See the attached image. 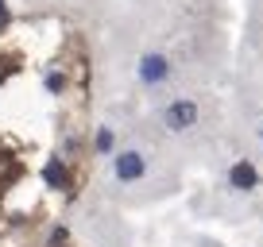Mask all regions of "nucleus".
Masks as SVG:
<instances>
[{
	"instance_id": "1",
	"label": "nucleus",
	"mask_w": 263,
	"mask_h": 247,
	"mask_svg": "<svg viewBox=\"0 0 263 247\" xmlns=\"http://www.w3.org/2000/svg\"><path fill=\"white\" fill-rule=\"evenodd\" d=\"M163 123L171 128V132H186V128H194V123H197V105H194V100H174V105L163 112Z\"/></svg>"
},
{
	"instance_id": "2",
	"label": "nucleus",
	"mask_w": 263,
	"mask_h": 247,
	"mask_svg": "<svg viewBox=\"0 0 263 247\" xmlns=\"http://www.w3.org/2000/svg\"><path fill=\"white\" fill-rule=\"evenodd\" d=\"M229 186L232 190H255V186H259V170H255L248 158H240V162H232V170H229Z\"/></svg>"
},
{
	"instance_id": "3",
	"label": "nucleus",
	"mask_w": 263,
	"mask_h": 247,
	"mask_svg": "<svg viewBox=\"0 0 263 247\" xmlns=\"http://www.w3.org/2000/svg\"><path fill=\"white\" fill-rule=\"evenodd\" d=\"M143 170H147L143 155H136V151H124V155H116V178H120V181L143 178Z\"/></svg>"
},
{
	"instance_id": "4",
	"label": "nucleus",
	"mask_w": 263,
	"mask_h": 247,
	"mask_svg": "<svg viewBox=\"0 0 263 247\" xmlns=\"http://www.w3.org/2000/svg\"><path fill=\"white\" fill-rule=\"evenodd\" d=\"M166 74H171V62H166L163 54H147L140 62V77L147 85H159V81H166Z\"/></svg>"
},
{
	"instance_id": "5",
	"label": "nucleus",
	"mask_w": 263,
	"mask_h": 247,
	"mask_svg": "<svg viewBox=\"0 0 263 247\" xmlns=\"http://www.w3.org/2000/svg\"><path fill=\"white\" fill-rule=\"evenodd\" d=\"M47 181H50V186H58V190L66 186V170H62V162H50V166H47Z\"/></svg>"
},
{
	"instance_id": "6",
	"label": "nucleus",
	"mask_w": 263,
	"mask_h": 247,
	"mask_svg": "<svg viewBox=\"0 0 263 247\" xmlns=\"http://www.w3.org/2000/svg\"><path fill=\"white\" fill-rule=\"evenodd\" d=\"M97 151H112V132H108V128L97 132Z\"/></svg>"
},
{
	"instance_id": "7",
	"label": "nucleus",
	"mask_w": 263,
	"mask_h": 247,
	"mask_svg": "<svg viewBox=\"0 0 263 247\" xmlns=\"http://www.w3.org/2000/svg\"><path fill=\"white\" fill-rule=\"evenodd\" d=\"M8 27V8H4V0H0V31Z\"/></svg>"
},
{
	"instance_id": "8",
	"label": "nucleus",
	"mask_w": 263,
	"mask_h": 247,
	"mask_svg": "<svg viewBox=\"0 0 263 247\" xmlns=\"http://www.w3.org/2000/svg\"><path fill=\"white\" fill-rule=\"evenodd\" d=\"M259 135H263V128H259Z\"/></svg>"
}]
</instances>
